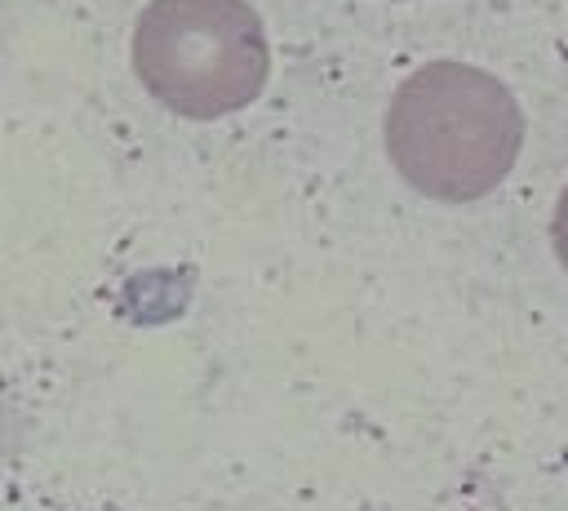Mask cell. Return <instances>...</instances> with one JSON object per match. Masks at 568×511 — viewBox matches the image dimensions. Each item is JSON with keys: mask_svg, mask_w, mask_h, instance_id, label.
I'll return each instance as SVG.
<instances>
[{"mask_svg": "<svg viewBox=\"0 0 568 511\" xmlns=\"http://www.w3.org/2000/svg\"><path fill=\"white\" fill-rule=\"evenodd\" d=\"M524 111L515 93L470 62H426L386 107V156L399 178L444 204H470L515 169Z\"/></svg>", "mask_w": 568, "mask_h": 511, "instance_id": "obj_1", "label": "cell"}, {"mask_svg": "<svg viewBox=\"0 0 568 511\" xmlns=\"http://www.w3.org/2000/svg\"><path fill=\"white\" fill-rule=\"evenodd\" d=\"M133 62L164 107L217 120L266 89L271 44L244 0H151L133 36Z\"/></svg>", "mask_w": 568, "mask_h": 511, "instance_id": "obj_2", "label": "cell"}, {"mask_svg": "<svg viewBox=\"0 0 568 511\" xmlns=\"http://www.w3.org/2000/svg\"><path fill=\"white\" fill-rule=\"evenodd\" d=\"M550 240H555V253L568 271V187L559 191V204H555V218H550Z\"/></svg>", "mask_w": 568, "mask_h": 511, "instance_id": "obj_3", "label": "cell"}]
</instances>
